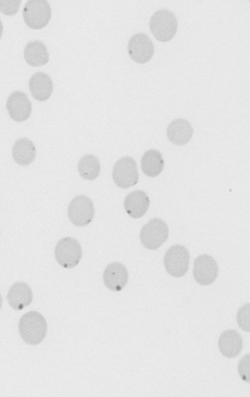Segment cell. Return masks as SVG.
<instances>
[{
	"label": "cell",
	"instance_id": "cell-1",
	"mask_svg": "<svg viewBox=\"0 0 250 397\" xmlns=\"http://www.w3.org/2000/svg\"><path fill=\"white\" fill-rule=\"evenodd\" d=\"M19 332L26 344L37 346L46 339L48 334V323L44 315L37 310H31L20 319Z\"/></svg>",
	"mask_w": 250,
	"mask_h": 397
},
{
	"label": "cell",
	"instance_id": "cell-2",
	"mask_svg": "<svg viewBox=\"0 0 250 397\" xmlns=\"http://www.w3.org/2000/svg\"><path fill=\"white\" fill-rule=\"evenodd\" d=\"M150 30L157 41L161 43L171 41L178 30L176 15L168 10L158 11L150 18Z\"/></svg>",
	"mask_w": 250,
	"mask_h": 397
},
{
	"label": "cell",
	"instance_id": "cell-3",
	"mask_svg": "<svg viewBox=\"0 0 250 397\" xmlns=\"http://www.w3.org/2000/svg\"><path fill=\"white\" fill-rule=\"evenodd\" d=\"M169 237V227L162 219L148 221L140 232V243L145 249H160Z\"/></svg>",
	"mask_w": 250,
	"mask_h": 397
},
{
	"label": "cell",
	"instance_id": "cell-4",
	"mask_svg": "<svg viewBox=\"0 0 250 397\" xmlns=\"http://www.w3.org/2000/svg\"><path fill=\"white\" fill-rule=\"evenodd\" d=\"M190 256L189 250L181 245H174L165 253L164 265L166 272L173 278H183L189 270Z\"/></svg>",
	"mask_w": 250,
	"mask_h": 397
},
{
	"label": "cell",
	"instance_id": "cell-5",
	"mask_svg": "<svg viewBox=\"0 0 250 397\" xmlns=\"http://www.w3.org/2000/svg\"><path fill=\"white\" fill-rule=\"evenodd\" d=\"M51 15L52 10L46 0H30L23 10L24 21L31 30H43L50 23Z\"/></svg>",
	"mask_w": 250,
	"mask_h": 397
},
{
	"label": "cell",
	"instance_id": "cell-6",
	"mask_svg": "<svg viewBox=\"0 0 250 397\" xmlns=\"http://www.w3.org/2000/svg\"><path fill=\"white\" fill-rule=\"evenodd\" d=\"M83 249L81 244L74 237H64L55 248V258L62 267L66 270L74 268L81 263Z\"/></svg>",
	"mask_w": 250,
	"mask_h": 397
},
{
	"label": "cell",
	"instance_id": "cell-7",
	"mask_svg": "<svg viewBox=\"0 0 250 397\" xmlns=\"http://www.w3.org/2000/svg\"><path fill=\"white\" fill-rule=\"evenodd\" d=\"M95 208L92 199L85 195L75 196L68 206V218L77 227H86L92 223Z\"/></svg>",
	"mask_w": 250,
	"mask_h": 397
},
{
	"label": "cell",
	"instance_id": "cell-8",
	"mask_svg": "<svg viewBox=\"0 0 250 397\" xmlns=\"http://www.w3.org/2000/svg\"><path fill=\"white\" fill-rule=\"evenodd\" d=\"M112 179L121 189L134 187L139 181L136 161L129 156L119 159L116 162L112 170Z\"/></svg>",
	"mask_w": 250,
	"mask_h": 397
},
{
	"label": "cell",
	"instance_id": "cell-9",
	"mask_svg": "<svg viewBox=\"0 0 250 397\" xmlns=\"http://www.w3.org/2000/svg\"><path fill=\"white\" fill-rule=\"evenodd\" d=\"M194 279L199 285L209 286L218 277V265L216 259L210 255H200L194 263Z\"/></svg>",
	"mask_w": 250,
	"mask_h": 397
},
{
	"label": "cell",
	"instance_id": "cell-10",
	"mask_svg": "<svg viewBox=\"0 0 250 397\" xmlns=\"http://www.w3.org/2000/svg\"><path fill=\"white\" fill-rule=\"evenodd\" d=\"M130 58L138 64H145L152 60L154 54V46L148 35L137 33L133 35L128 43Z\"/></svg>",
	"mask_w": 250,
	"mask_h": 397
},
{
	"label": "cell",
	"instance_id": "cell-11",
	"mask_svg": "<svg viewBox=\"0 0 250 397\" xmlns=\"http://www.w3.org/2000/svg\"><path fill=\"white\" fill-rule=\"evenodd\" d=\"M129 272L124 265L119 263H110L103 272V282L105 287L112 292H119L127 286Z\"/></svg>",
	"mask_w": 250,
	"mask_h": 397
},
{
	"label": "cell",
	"instance_id": "cell-12",
	"mask_svg": "<svg viewBox=\"0 0 250 397\" xmlns=\"http://www.w3.org/2000/svg\"><path fill=\"white\" fill-rule=\"evenodd\" d=\"M6 108L11 119L15 122H24L29 118L32 106L27 95L21 91L12 93L6 101Z\"/></svg>",
	"mask_w": 250,
	"mask_h": 397
},
{
	"label": "cell",
	"instance_id": "cell-13",
	"mask_svg": "<svg viewBox=\"0 0 250 397\" xmlns=\"http://www.w3.org/2000/svg\"><path fill=\"white\" fill-rule=\"evenodd\" d=\"M150 197L143 190L129 193L124 201V208L133 219L143 218L150 208Z\"/></svg>",
	"mask_w": 250,
	"mask_h": 397
},
{
	"label": "cell",
	"instance_id": "cell-14",
	"mask_svg": "<svg viewBox=\"0 0 250 397\" xmlns=\"http://www.w3.org/2000/svg\"><path fill=\"white\" fill-rule=\"evenodd\" d=\"M8 305L12 309L21 310L29 307L33 301L32 290L28 284L23 282H17L8 290Z\"/></svg>",
	"mask_w": 250,
	"mask_h": 397
},
{
	"label": "cell",
	"instance_id": "cell-15",
	"mask_svg": "<svg viewBox=\"0 0 250 397\" xmlns=\"http://www.w3.org/2000/svg\"><path fill=\"white\" fill-rule=\"evenodd\" d=\"M167 137L173 145H187L194 135V130L189 121L185 119H176L172 121L167 127Z\"/></svg>",
	"mask_w": 250,
	"mask_h": 397
},
{
	"label": "cell",
	"instance_id": "cell-16",
	"mask_svg": "<svg viewBox=\"0 0 250 397\" xmlns=\"http://www.w3.org/2000/svg\"><path fill=\"white\" fill-rule=\"evenodd\" d=\"M218 349L225 358H235L243 349V341L236 330H225L218 339Z\"/></svg>",
	"mask_w": 250,
	"mask_h": 397
},
{
	"label": "cell",
	"instance_id": "cell-17",
	"mask_svg": "<svg viewBox=\"0 0 250 397\" xmlns=\"http://www.w3.org/2000/svg\"><path fill=\"white\" fill-rule=\"evenodd\" d=\"M29 90L33 99L39 101H46L53 94L54 85L50 75L46 73H37L30 77Z\"/></svg>",
	"mask_w": 250,
	"mask_h": 397
},
{
	"label": "cell",
	"instance_id": "cell-18",
	"mask_svg": "<svg viewBox=\"0 0 250 397\" xmlns=\"http://www.w3.org/2000/svg\"><path fill=\"white\" fill-rule=\"evenodd\" d=\"M12 154L15 163L21 166H28L33 163L37 157V148L30 139L22 137L14 144Z\"/></svg>",
	"mask_w": 250,
	"mask_h": 397
},
{
	"label": "cell",
	"instance_id": "cell-19",
	"mask_svg": "<svg viewBox=\"0 0 250 397\" xmlns=\"http://www.w3.org/2000/svg\"><path fill=\"white\" fill-rule=\"evenodd\" d=\"M24 58H25L27 64H29L32 68L46 65V64H48V60H50L48 48L41 42H31L25 46Z\"/></svg>",
	"mask_w": 250,
	"mask_h": 397
},
{
	"label": "cell",
	"instance_id": "cell-20",
	"mask_svg": "<svg viewBox=\"0 0 250 397\" xmlns=\"http://www.w3.org/2000/svg\"><path fill=\"white\" fill-rule=\"evenodd\" d=\"M165 161L158 150H148L141 158V170L145 176L156 177L160 176L164 170Z\"/></svg>",
	"mask_w": 250,
	"mask_h": 397
},
{
	"label": "cell",
	"instance_id": "cell-21",
	"mask_svg": "<svg viewBox=\"0 0 250 397\" xmlns=\"http://www.w3.org/2000/svg\"><path fill=\"white\" fill-rule=\"evenodd\" d=\"M79 176L87 181H94L99 177L101 172V164L95 155H85L81 157L77 165Z\"/></svg>",
	"mask_w": 250,
	"mask_h": 397
},
{
	"label": "cell",
	"instance_id": "cell-22",
	"mask_svg": "<svg viewBox=\"0 0 250 397\" xmlns=\"http://www.w3.org/2000/svg\"><path fill=\"white\" fill-rule=\"evenodd\" d=\"M237 323L245 332H250V303H245L237 314Z\"/></svg>",
	"mask_w": 250,
	"mask_h": 397
},
{
	"label": "cell",
	"instance_id": "cell-23",
	"mask_svg": "<svg viewBox=\"0 0 250 397\" xmlns=\"http://www.w3.org/2000/svg\"><path fill=\"white\" fill-rule=\"evenodd\" d=\"M21 4V0H0V12L6 15L17 14Z\"/></svg>",
	"mask_w": 250,
	"mask_h": 397
},
{
	"label": "cell",
	"instance_id": "cell-24",
	"mask_svg": "<svg viewBox=\"0 0 250 397\" xmlns=\"http://www.w3.org/2000/svg\"><path fill=\"white\" fill-rule=\"evenodd\" d=\"M250 354L245 355L242 359H241L240 363L238 365V372L240 378L242 379L244 382L250 383Z\"/></svg>",
	"mask_w": 250,
	"mask_h": 397
},
{
	"label": "cell",
	"instance_id": "cell-25",
	"mask_svg": "<svg viewBox=\"0 0 250 397\" xmlns=\"http://www.w3.org/2000/svg\"><path fill=\"white\" fill-rule=\"evenodd\" d=\"M2 32H4V25H2L1 20H0V39H1Z\"/></svg>",
	"mask_w": 250,
	"mask_h": 397
},
{
	"label": "cell",
	"instance_id": "cell-26",
	"mask_svg": "<svg viewBox=\"0 0 250 397\" xmlns=\"http://www.w3.org/2000/svg\"><path fill=\"white\" fill-rule=\"evenodd\" d=\"M2 303H4V299H2L1 294H0V310H1L2 308Z\"/></svg>",
	"mask_w": 250,
	"mask_h": 397
}]
</instances>
